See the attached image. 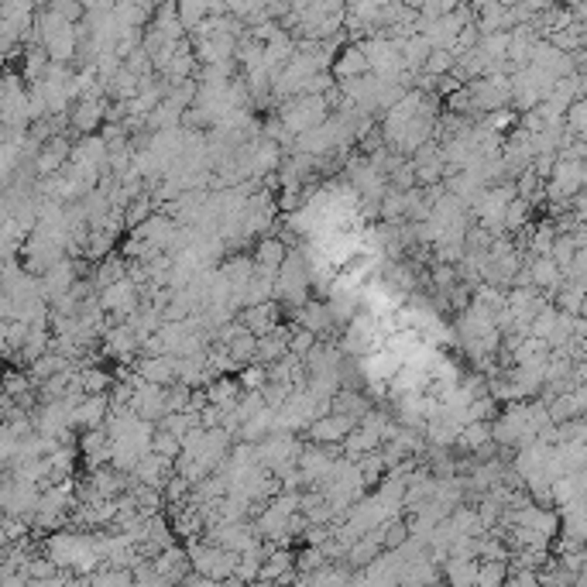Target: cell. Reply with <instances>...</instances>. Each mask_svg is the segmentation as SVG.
Returning a JSON list of instances; mask_svg holds the SVG:
<instances>
[{"label":"cell","mask_w":587,"mask_h":587,"mask_svg":"<svg viewBox=\"0 0 587 587\" xmlns=\"http://www.w3.org/2000/svg\"><path fill=\"white\" fill-rule=\"evenodd\" d=\"M354 426H357V423L347 419V416L327 412V416H320L316 423H310L306 436H310V443H316V447H340V443H344V436H347Z\"/></svg>","instance_id":"obj_5"},{"label":"cell","mask_w":587,"mask_h":587,"mask_svg":"<svg viewBox=\"0 0 587 587\" xmlns=\"http://www.w3.org/2000/svg\"><path fill=\"white\" fill-rule=\"evenodd\" d=\"M120 278H124V258L110 255L103 258V261H97V278H90V285H93V293H100V289L114 285Z\"/></svg>","instance_id":"obj_18"},{"label":"cell","mask_w":587,"mask_h":587,"mask_svg":"<svg viewBox=\"0 0 587 587\" xmlns=\"http://www.w3.org/2000/svg\"><path fill=\"white\" fill-rule=\"evenodd\" d=\"M127 409L135 412L141 423H152L155 426L162 416H169L165 412V389H158V385H137L131 402H127Z\"/></svg>","instance_id":"obj_9"},{"label":"cell","mask_w":587,"mask_h":587,"mask_svg":"<svg viewBox=\"0 0 587 587\" xmlns=\"http://www.w3.org/2000/svg\"><path fill=\"white\" fill-rule=\"evenodd\" d=\"M327 118H330V107H327V100L323 97H293V100H285L282 110H278V124H282V131L289 137H299V135H306V131H313V127H320Z\"/></svg>","instance_id":"obj_2"},{"label":"cell","mask_w":587,"mask_h":587,"mask_svg":"<svg viewBox=\"0 0 587 587\" xmlns=\"http://www.w3.org/2000/svg\"><path fill=\"white\" fill-rule=\"evenodd\" d=\"M176 18L182 31H193L203 18H210V4L206 0H193V4H176Z\"/></svg>","instance_id":"obj_22"},{"label":"cell","mask_w":587,"mask_h":587,"mask_svg":"<svg viewBox=\"0 0 587 587\" xmlns=\"http://www.w3.org/2000/svg\"><path fill=\"white\" fill-rule=\"evenodd\" d=\"M131 372H135L145 385L169 389V385H176V357H172V354H162V357H137Z\"/></svg>","instance_id":"obj_8"},{"label":"cell","mask_w":587,"mask_h":587,"mask_svg":"<svg viewBox=\"0 0 587 587\" xmlns=\"http://www.w3.org/2000/svg\"><path fill=\"white\" fill-rule=\"evenodd\" d=\"M69 152H73V145L66 141V135H56L48 137L45 145L39 148V155L31 162V169H35V176L39 179H52L59 176L62 169H66V162H69Z\"/></svg>","instance_id":"obj_6"},{"label":"cell","mask_w":587,"mask_h":587,"mask_svg":"<svg viewBox=\"0 0 587 587\" xmlns=\"http://www.w3.org/2000/svg\"><path fill=\"white\" fill-rule=\"evenodd\" d=\"M206 406H216V409H234L237 406V399L244 395L241 391V385H237V378H214L210 385H206Z\"/></svg>","instance_id":"obj_16"},{"label":"cell","mask_w":587,"mask_h":587,"mask_svg":"<svg viewBox=\"0 0 587 587\" xmlns=\"http://www.w3.org/2000/svg\"><path fill=\"white\" fill-rule=\"evenodd\" d=\"M453 66H457L453 52H447V48H433L430 59L423 62V73H419V76L443 79V76H451V73H453Z\"/></svg>","instance_id":"obj_20"},{"label":"cell","mask_w":587,"mask_h":587,"mask_svg":"<svg viewBox=\"0 0 587 587\" xmlns=\"http://www.w3.org/2000/svg\"><path fill=\"white\" fill-rule=\"evenodd\" d=\"M505 577H509V564L477 560V577H474V587H505Z\"/></svg>","instance_id":"obj_21"},{"label":"cell","mask_w":587,"mask_h":587,"mask_svg":"<svg viewBox=\"0 0 587 587\" xmlns=\"http://www.w3.org/2000/svg\"><path fill=\"white\" fill-rule=\"evenodd\" d=\"M330 76L340 79V83L368 76V59H364V52H361V45H351V41H347V48L330 62Z\"/></svg>","instance_id":"obj_13"},{"label":"cell","mask_w":587,"mask_h":587,"mask_svg":"<svg viewBox=\"0 0 587 587\" xmlns=\"http://www.w3.org/2000/svg\"><path fill=\"white\" fill-rule=\"evenodd\" d=\"M368 409H372V402H368V395H364V391L340 389L330 399V412H337V416H347V419H354V423H361Z\"/></svg>","instance_id":"obj_14"},{"label":"cell","mask_w":587,"mask_h":587,"mask_svg":"<svg viewBox=\"0 0 587 587\" xmlns=\"http://www.w3.org/2000/svg\"><path fill=\"white\" fill-rule=\"evenodd\" d=\"M45 560L56 570H76V574H93L100 567L97 536L83 532H56L45 539Z\"/></svg>","instance_id":"obj_1"},{"label":"cell","mask_w":587,"mask_h":587,"mask_svg":"<svg viewBox=\"0 0 587 587\" xmlns=\"http://www.w3.org/2000/svg\"><path fill=\"white\" fill-rule=\"evenodd\" d=\"M189 391L193 389H186V385H169L165 389V412H186L189 409Z\"/></svg>","instance_id":"obj_27"},{"label":"cell","mask_w":587,"mask_h":587,"mask_svg":"<svg viewBox=\"0 0 587 587\" xmlns=\"http://www.w3.org/2000/svg\"><path fill=\"white\" fill-rule=\"evenodd\" d=\"M313 347H316V337H313V333H310V330H299V327H293V337H289V354L302 361V357H306V354L313 351Z\"/></svg>","instance_id":"obj_26"},{"label":"cell","mask_w":587,"mask_h":587,"mask_svg":"<svg viewBox=\"0 0 587 587\" xmlns=\"http://www.w3.org/2000/svg\"><path fill=\"white\" fill-rule=\"evenodd\" d=\"M107 103L110 100H79L76 107L69 110V127L79 131L83 137L97 135L100 127H103V114H107Z\"/></svg>","instance_id":"obj_10"},{"label":"cell","mask_w":587,"mask_h":587,"mask_svg":"<svg viewBox=\"0 0 587 587\" xmlns=\"http://www.w3.org/2000/svg\"><path fill=\"white\" fill-rule=\"evenodd\" d=\"M430 587H447V584H430Z\"/></svg>","instance_id":"obj_28"},{"label":"cell","mask_w":587,"mask_h":587,"mask_svg":"<svg viewBox=\"0 0 587 587\" xmlns=\"http://www.w3.org/2000/svg\"><path fill=\"white\" fill-rule=\"evenodd\" d=\"M440 574L447 577V587H474L477 560H453V556H447V564H443Z\"/></svg>","instance_id":"obj_17"},{"label":"cell","mask_w":587,"mask_h":587,"mask_svg":"<svg viewBox=\"0 0 587 587\" xmlns=\"http://www.w3.org/2000/svg\"><path fill=\"white\" fill-rule=\"evenodd\" d=\"M289 255V248H285V241L282 237H261L255 248V278H265V282H275V275L282 268V261Z\"/></svg>","instance_id":"obj_7"},{"label":"cell","mask_w":587,"mask_h":587,"mask_svg":"<svg viewBox=\"0 0 587 587\" xmlns=\"http://www.w3.org/2000/svg\"><path fill=\"white\" fill-rule=\"evenodd\" d=\"M148 453H155V457H162V460H169V464H176L179 453H182V447H179L176 436H169V433L155 430V436H152V447H148Z\"/></svg>","instance_id":"obj_24"},{"label":"cell","mask_w":587,"mask_h":587,"mask_svg":"<svg viewBox=\"0 0 587 587\" xmlns=\"http://www.w3.org/2000/svg\"><path fill=\"white\" fill-rule=\"evenodd\" d=\"M440 584V567H433L430 560H412V564H402L399 570V587H430Z\"/></svg>","instance_id":"obj_15"},{"label":"cell","mask_w":587,"mask_h":587,"mask_svg":"<svg viewBox=\"0 0 587 587\" xmlns=\"http://www.w3.org/2000/svg\"><path fill=\"white\" fill-rule=\"evenodd\" d=\"M299 453H302V443L295 436H289V433H272L261 443H255L258 464L265 470H272V474L282 468H293L295 460H299Z\"/></svg>","instance_id":"obj_4"},{"label":"cell","mask_w":587,"mask_h":587,"mask_svg":"<svg viewBox=\"0 0 587 587\" xmlns=\"http://www.w3.org/2000/svg\"><path fill=\"white\" fill-rule=\"evenodd\" d=\"M237 320L244 323V330L251 333V337H265V333H272L282 323V313H278V302H261V306L241 310Z\"/></svg>","instance_id":"obj_12"},{"label":"cell","mask_w":587,"mask_h":587,"mask_svg":"<svg viewBox=\"0 0 587 587\" xmlns=\"http://www.w3.org/2000/svg\"><path fill=\"white\" fill-rule=\"evenodd\" d=\"M255 347H258V337H251V333H241V337L231 340L223 351H227V357L234 361L237 368H248V364H255Z\"/></svg>","instance_id":"obj_19"},{"label":"cell","mask_w":587,"mask_h":587,"mask_svg":"<svg viewBox=\"0 0 587 587\" xmlns=\"http://www.w3.org/2000/svg\"><path fill=\"white\" fill-rule=\"evenodd\" d=\"M234 378H237V385H241V391H261L268 385V374H265L261 364H248V368H241Z\"/></svg>","instance_id":"obj_25"},{"label":"cell","mask_w":587,"mask_h":587,"mask_svg":"<svg viewBox=\"0 0 587 587\" xmlns=\"http://www.w3.org/2000/svg\"><path fill=\"white\" fill-rule=\"evenodd\" d=\"M107 412H110V399L107 395H83L76 406H73V426L79 430H100L103 426V419H107Z\"/></svg>","instance_id":"obj_11"},{"label":"cell","mask_w":587,"mask_h":587,"mask_svg":"<svg viewBox=\"0 0 587 587\" xmlns=\"http://www.w3.org/2000/svg\"><path fill=\"white\" fill-rule=\"evenodd\" d=\"M186 556H189V567H193L196 577H206L214 584H227L234 577L237 553H231V549H220L214 543H196L193 539L189 549H186Z\"/></svg>","instance_id":"obj_3"},{"label":"cell","mask_w":587,"mask_h":587,"mask_svg":"<svg viewBox=\"0 0 587 587\" xmlns=\"http://www.w3.org/2000/svg\"><path fill=\"white\" fill-rule=\"evenodd\" d=\"M587 127V103L584 100H574L567 110H564V131L570 137H581Z\"/></svg>","instance_id":"obj_23"}]
</instances>
